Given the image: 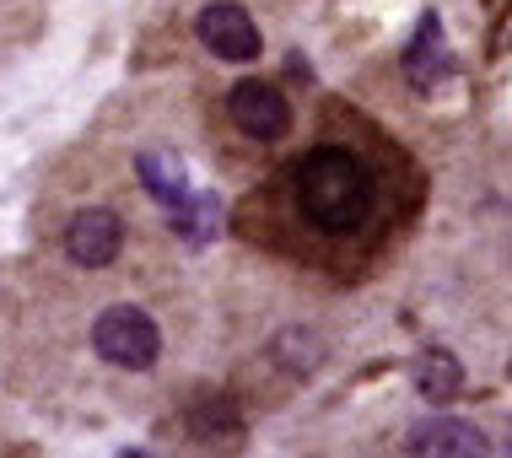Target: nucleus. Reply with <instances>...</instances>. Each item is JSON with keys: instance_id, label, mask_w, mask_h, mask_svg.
Segmentation results:
<instances>
[{"instance_id": "nucleus-6", "label": "nucleus", "mask_w": 512, "mask_h": 458, "mask_svg": "<svg viewBox=\"0 0 512 458\" xmlns=\"http://www.w3.org/2000/svg\"><path fill=\"white\" fill-rule=\"evenodd\" d=\"M410 453H491V442L464 421H426L410 432Z\"/></svg>"}, {"instance_id": "nucleus-7", "label": "nucleus", "mask_w": 512, "mask_h": 458, "mask_svg": "<svg viewBox=\"0 0 512 458\" xmlns=\"http://www.w3.org/2000/svg\"><path fill=\"white\" fill-rule=\"evenodd\" d=\"M405 71H410V81H421V87H432V81L448 71L437 17H421V33H415V44H410V54H405Z\"/></svg>"}, {"instance_id": "nucleus-3", "label": "nucleus", "mask_w": 512, "mask_h": 458, "mask_svg": "<svg viewBox=\"0 0 512 458\" xmlns=\"http://www.w3.org/2000/svg\"><path fill=\"white\" fill-rule=\"evenodd\" d=\"M200 44L216 54V60H259V27L248 17L243 6H232V0H216V6L200 11Z\"/></svg>"}, {"instance_id": "nucleus-9", "label": "nucleus", "mask_w": 512, "mask_h": 458, "mask_svg": "<svg viewBox=\"0 0 512 458\" xmlns=\"http://www.w3.org/2000/svg\"><path fill=\"white\" fill-rule=\"evenodd\" d=\"M459 383H464V372H459V362H453L448 351H421V362H415V388H421L432 405L453 399V394H459Z\"/></svg>"}, {"instance_id": "nucleus-4", "label": "nucleus", "mask_w": 512, "mask_h": 458, "mask_svg": "<svg viewBox=\"0 0 512 458\" xmlns=\"http://www.w3.org/2000/svg\"><path fill=\"white\" fill-rule=\"evenodd\" d=\"M232 119H238L243 135H254V141H281L286 135V97L270 87V81H238L232 87Z\"/></svg>"}, {"instance_id": "nucleus-10", "label": "nucleus", "mask_w": 512, "mask_h": 458, "mask_svg": "<svg viewBox=\"0 0 512 458\" xmlns=\"http://www.w3.org/2000/svg\"><path fill=\"white\" fill-rule=\"evenodd\" d=\"M189 426H195L200 437H216V442H227V437H238V432H243V415L232 410V399L211 394V399H200V405L189 410Z\"/></svg>"}, {"instance_id": "nucleus-2", "label": "nucleus", "mask_w": 512, "mask_h": 458, "mask_svg": "<svg viewBox=\"0 0 512 458\" xmlns=\"http://www.w3.org/2000/svg\"><path fill=\"white\" fill-rule=\"evenodd\" d=\"M92 340H98V351L124 372H146L162 351L157 324H151L141 308H108L98 324H92Z\"/></svg>"}, {"instance_id": "nucleus-5", "label": "nucleus", "mask_w": 512, "mask_h": 458, "mask_svg": "<svg viewBox=\"0 0 512 458\" xmlns=\"http://www.w3.org/2000/svg\"><path fill=\"white\" fill-rule=\"evenodd\" d=\"M119 243H124V227H119L114 211H81L71 221V232H65V254L87 270L108 265V259L119 254Z\"/></svg>"}, {"instance_id": "nucleus-8", "label": "nucleus", "mask_w": 512, "mask_h": 458, "mask_svg": "<svg viewBox=\"0 0 512 458\" xmlns=\"http://www.w3.org/2000/svg\"><path fill=\"white\" fill-rule=\"evenodd\" d=\"M141 178H146V189L157 194L162 205H173V211H184V205H189L184 168H178V157H168V151H146V157H141Z\"/></svg>"}, {"instance_id": "nucleus-1", "label": "nucleus", "mask_w": 512, "mask_h": 458, "mask_svg": "<svg viewBox=\"0 0 512 458\" xmlns=\"http://www.w3.org/2000/svg\"><path fill=\"white\" fill-rule=\"evenodd\" d=\"M297 211L324 232H356L372 216V173L356 151L313 146L292 173Z\"/></svg>"}]
</instances>
